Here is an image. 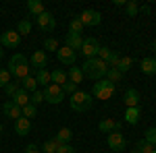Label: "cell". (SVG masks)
I'll return each instance as SVG.
<instances>
[{
    "instance_id": "28",
    "label": "cell",
    "mask_w": 156,
    "mask_h": 153,
    "mask_svg": "<svg viewBox=\"0 0 156 153\" xmlns=\"http://www.w3.org/2000/svg\"><path fill=\"white\" fill-rule=\"evenodd\" d=\"M131 66H133V58H131V56H121L119 64H117V68H119V71L123 72V75H125V72L129 71Z\"/></svg>"
},
{
    "instance_id": "14",
    "label": "cell",
    "mask_w": 156,
    "mask_h": 153,
    "mask_svg": "<svg viewBox=\"0 0 156 153\" xmlns=\"http://www.w3.org/2000/svg\"><path fill=\"white\" fill-rule=\"evenodd\" d=\"M29 130H31V120H29V118L21 116V118L15 120V132H17L19 137H27Z\"/></svg>"
},
{
    "instance_id": "45",
    "label": "cell",
    "mask_w": 156,
    "mask_h": 153,
    "mask_svg": "<svg viewBox=\"0 0 156 153\" xmlns=\"http://www.w3.org/2000/svg\"><path fill=\"white\" fill-rule=\"evenodd\" d=\"M115 4H117V6H125L127 2H125V0H115Z\"/></svg>"
},
{
    "instance_id": "38",
    "label": "cell",
    "mask_w": 156,
    "mask_h": 153,
    "mask_svg": "<svg viewBox=\"0 0 156 153\" xmlns=\"http://www.w3.org/2000/svg\"><path fill=\"white\" fill-rule=\"evenodd\" d=\"M29 101H31L34 106L42 104V101H44V91H40V89H37V91H34V93L29 95Z\"/></svg>"
},
{
    "instance_id": "9",
    "label": "cell",
    "mask_w": 156,
    "mask_h": 153,
    "mask_svg": "<svg viewBox=\"0 0 156 153\" xmlns=\"http://www.w3.org/2000/svg\"><path fill=\"white\" fill-rule=\"evenodd\" d=\"M19 44H21V35H19L15 29L4 31L2 37H0V46H4V48H17Z\"/></svg>"
},
{
    "instance_id": "25",
    "label": "cell",
    "mask_w": 156,
    "mask_h": 153,
    "mask_svg": "<svg viewBox=\"0 0 156 153\" xmlns=\"http://www.w3.org/2000/svg\"><path fill=\"white\" fill-rule=\"evenodd\" d=\"M21 89H25L27 93H34V91H37V81H36V77H25L23 81H21Z\"/></svg>"
},
{
    "instance_id": "3",
    "label": "cell",
    "mask_w": 156,
    "mask_h": 153,
    "mask_svg": "<svg viewBox=\"0 0 156 153\" xmlns=\"http://www.w3.org/2000/svg\"><path fill=\"white\" fill-rule=\"evenodd\" d=\"M69 104H71V110H73V112H87V110L92 108V104H94V97H92V93L77 91V93L71 95Z\"/></svg>"
},
{
    "instance_id": "20",
    "label": "cell",
    "mask_w": 156,
    "mask_h": 153,
    "mask_svg": "<svg viewBox=\"0 0 156 153\" xmlns=\"http://www.w3.org/2000/svg\"><path fill=\"white\" fill-rule=\"evenodd\" d=\"M140 116H142L140 106L137 108H127V112H125V122H127V124H137V122H140Z\"/></svg>"
},
{
    "instance_id": "5",
    "label": "cell",
    "mask_w": 156,
    "mask_h": 153,
    "mask_svg": "<svg viewBox=\"0 0 156 153\" xmlns=\"http://www.w3.org/2000/svg\"><path fill=\"white\" fill-rule=\"evenodd\" d=\"M65 91H62V87L58 85H54V83H50L48 87H44V101H48V104H62L65 101Z\"/></svg>"
},
{
    "instance_id": "12",
    "label": "cell",
    "mask_w": 156,
    "mask_h": 153,
    "mask_svg": "<svg viewBox=\"0 0 156 153\" xmlns=\"http://www.w3.org/2000/svg\"><path fill=\"white\" fill-rule=\"evenodd\" d=\"M108 147L112 149V151H123L125 149V145H127V141H125V137H123V132H110L108 135Z\"/></svg>"
},
{
    "instance_id": "21",
    "label": "cell",
    "mask_w": 156,
    "mask_h": 153,
    "mask_svg": "<svg viewBox=\"0 0 156 153\" xmlns=\"http://www.w3.org/2000/svg\"><path fill=\"white\" fill-rule=\"evenodd\" d=\"M50 81L54 83V85H65V83L69 81V79H67V72L62 71V68H56V71H52L50 72Z\"/></svg>"
},
{
    "instance_id": "40",
    "label": "cell",
    "mask_w": 156,
    "mask_h": 153,
    "mask_svg": "<svg viewBox=\"0 0 156 153\" xmlns=\"http://www.w3.org/2000/svg\"><path fill=\"white\" fill-rule=\"evenodd\" d=\"M62 87V91H65V95H73V93H77V85L71 81H67L65 85H60Z\"/></svg>"
},
{
    "instance_id": "43",
    "label": "cell",
    "mask_w": 156,
    "mask_h": 153,
    "mask_svg": "<svg viewBox=\"0 0 156 153\" xmlns=\"http://www.w3.org/2000/svg\"><path fill=\"white\" fill-rule=\"evenodd\" d=\"M56 153H75V149H73L71 145L65 143V145H60V147H58V151H56Z\"/></svg>"
},
{
    "instance_id": "22",
    "label": "cell",
    "mask_w": 156,
    "mask_h": 153,
    "mask_svg": "<svg viewBox=\"0 0 156 153\" xmlns=\"http://www.w3.org/2000/svg\"><path fill=\"white\" fill-rule=\"evenodd\" d=\"M67 77H69V81L75 83V85H79V83H83V72L79 66H71L69 72H67Z\"/></svg>"
},
{
    "instance_id": "33",
    "label": "cell",
    "mask_w": 156,
    "mask_h": 153,
    "mask_svg": "<svg viewBox=\"0 0 156 153\" xmlns=\"http://www.w3.org/2000/svg\"><path fill=\"white\" fill-rule=\"evenodd\" d=\"M21 114H23L25 118H29V120H31V118H34V116L37 114V106H34V104L29 101L27 106H23V108H21Z\"/></svg>"
},
{
    "instance_id": "32",
    "label": "cell",
    "mask_w": 156,
    "mask_h": 153,
    "mask_svg": "<svg viewBox=\"0 0 156 153\" xmlns=\"http://www.w3.org/2000/svg\"><path fill=\"white\" fill-rule=\"evenodd\" d=\"M56 139H58L60 143H67V145H69V141L73 139V132H71V128H60L58 132H56Z\"/></svg>"
},
{
    "instance_id": "15",
    "label": "cell",
    "mask_w": 156,
    "mask_h": 153,
    "mask_svg": "<svg viewBox=\"0 0 156 153\" xmlns=\"http://www.w3.org/2000/svg\"><path fill=\"white\" fill-rule=\"evenodd\" d=\"M2 112H4V116L11 118V120H17V118L23 116V114H21V108L17 106V104H15L12 99H11V101H6V104L2 106Z\"/></svg>"
},
{
    "instance_id": "39",
    "label": "cell",
    "mask_w": 156,
    "mask_h": 153,
    "mask_svg": "<svg viewBox=\"0 0 156 153\" xmlns=\"http://www.w3.org/2000/svg\"><path fill=\"white\" fill-rule=\"evenodd\" d=\"M144 139L150 145H156V126H152V128H148L146 130V135H144Z\"/></svg>"
},
{
    "instance_id": "42",
    "label": "cell",
    "mask_w": 156,
    "mask_h": 153,
    "mask_svg": "<svg viewBox=\"0 0 156 153\" xmlns=\"http://www.w3.org/2000/svg\"><path fill=\"white\" fill-rule=\"evenodd\" d=\"M110 52H112L110 48H106V46H100V50H98V58L106 62V60H108V56H110Z\"/></svg>"
},
{
    "instance_id": "34",
    "label": "cell",
    "mask_w": 156,
    "mask_h": 153,
    "mask_svg": "<svg viewBox=\"0 0 156 153\" xmlns=\"http://www.w3.org/2000/svg\"><path fill=\"white\" fill-rule=\"evenodd\" d=\"M69 27H71V31H69V33H75V35H81V33H83V25H81L79 19H71Z\"/></svg>"
},
{
    "instance_id": "23",
    "label": "cell",
    "mask_w": 156,
    "mask_h": 153,
    "mask_svg": "<svg viewBox=\"0 0 156 153\" xmlns=\"http://www.w3.org/2000/svg\"><path fill=\"white\" fill-rule=\"evenodd\" d=\"M12 101H15V104H17V106H19V108L27 106V104H29V93H27L25 89H19L17 93L12 95Z\"/></svg>"
},
{
    "instance_id": "27",
    "label": "cell",
    "mask_w": 156,
    "mask_h": 153,
    "mask_svg": "<svg viewBox=\"0 0 156 153\" xmlns=\"http://www.w3.org/2000/svg\"><path fill=\"white\" fill-rule=\"evenodd\" d=\"M17 33L23 37V35H29L31 33V21L29 19H23V21H19V25H17Z\"/></svg>"
},
{
    "instance_id": "4",
    "label": "cell",
    "mask_w": 156,
    "mask_h": 153,
    "mask_svg": "<svg viewBox=\"0 0 156 153\" xmlns=\"http://www.w3.org/2000/svg\"><path fill=\"white\" fill-rule=\"evenodd\" d=\"M115 89H117V85H112V83L106 81V79H100V81L94 83V89H92V97H96V99H102V101H106V99H110V97L115 95Z\"/></svg>"
},
{
    "instance_id": "7",
    "label": "cell",
    "mask_w": 156,
    "mask_h": 153,
    "mask_svg": "<svg viewBox=\"0 0 156 153\" xmlns=\"http://www.w3.org/2000/svg\"><path fill=\"white\" fill-rule=\"evenodd\" d=\"M98 50H100L98 39H94V37H85V39H83V46H81L79 52L90 60V58H98Z\"/></svg>"
},
{
    "instance_id": "48",
    "label": "cell",
    "mask_w": 156,
    "mask_h": 153,
    "mask_svg": "<svg viewBox=\"0 0 156 153\" xmlns=\"http://www.w3.org/2000/svg\"><path fill=\"white\" fill-rule=\"evenodd\" d=\"M0 132H2V124H0Z\"/></svg>"
},
{
    "instance_id": "11",
    "label": "cell",
    "mask_w": 156,
    "mask_h": 153,
    "mask_svg": "<svg viewBox=\"0 0 156 153\" xmlns=\"http://www.w3.org/2000/svg\"><path fill=\"white\" fill-rule=\"evenodd\" d=\"M56 56H58V62H60V64H67V66H71V64H75V60H77V52H73L71 48L62 46V48H58Z\"/></svg>"
},
{
    "instance_id": "24",
    "label": "cell",
    "mask_w": 156,
    "mask_h": 153,
    "mask_svg": "<svg viewBox=\"0 0 156 153\" xmlns=\"http://www.w3.org/2000/svg\"><path fill=\"white\" fill-rule=\"evenodd\" d=\"M36 81L37 85H44V87H48L50 83V71L48 68H40V71H36Z\"/></svg>"
},
{
    "instance_id": "8",
    "label": "cell",
    "mask_w": 156,
    "mask_h": 153,
    "mask_svg": "<svg viewBox=\"0 0 156 153\" xmlns=\"http://www.w3.org/2000/svg\"><path fill=\"white\" fill-rule=\"evenodd\" d=\"M36 25L42 29V31H46V33H48V31H52V29L56 27V21H54L52 12L46 11V12H42L40 17H36Z\"/></svg>"
},
{
    "instance_id": "44",
    "label": "cell",
    "mask_w": 156,
    "mask_h": 153,
    "mask_svg": "<svg viewBox=\"0 0 156 153\" xmlns=\"http://www.w3.org/2000/svg\"><path fill=\"white\" fill-rule=\"evenodd\" d=\"M25 153H40V147H37L36 143H29V145L25 147Z\"/></svg>"
},
{
    "instance_id": "37",
    "label": "cell",
    "mask_w": 156,
    "mask_h": 153,
    "mask_svg": "<svg viewBox=\"0 0 156 153\" xmlns=\"http://www.w3.org/2000/svg\"><path fill=\"white\" fill-rule=\"evenodd\" d=\"M11 83V72L9 68H0V87H6Z\"/></svg>"
},
{
    "instance_id": "35",
    "label": "cell",
    "mask_w": 156,
    "mask_h": 153,
    "mask_svg": "<svg viewBox=\"0 0 156 153\" xmlns=\"http://www.w3.org/2000/svg\"><path fill=\"white\" fill-rule=\"evenodd\" d=\"M119 60H121V54L112 50V52H110V56H108V60H106V66H108V68H117Z\"/></svg>"
},
{
    "instance_id": "16",
    "label": "cell",
    "mask_w": 156,
    "mask_h": 153,
    "mask_svg": "<svg viewBox=\"0 0 156 153\" xmlns=\"http://www.w3.org/2000/svg\"><path fill=\"white\" fill-rule=\"evenodd\" d=\"M65 46L71 48L73 52H79L81 46H83V37L75 35V33H67V35H65Z\"/></svg>"
},
{
    "instance_id": "30",
    "label": "cell",
    "mask_w": 156,
    "mask_h": 153,
    "mask_svg": "<svg viewBox=\"0 0 156 153\" xmlns=\"http://www.w3.org/2000/svg\"><path fill=\"white\" fill-rule=\"evenodd\" d=\"M135 151H137V153H152V151H154V145H150L146 139H142V141L135 143Z\"/></svg>"
},
{
    "instance_id": "19",
    "label": "cell",
    "mask_w": 156,
    "mask_h": 153,
    "mask_svg": "<svg viewBox=\"0 0 156 153\" xmlns=\"http://www.w3.org/2000/svg\"><path fill=\"white\" fill-rule=\"evenodd\" d=\"M27 11L31 12L34 17H40L42 12H46V8H44V2L42 0H29L27 2Z\"/></svg>"
},
{
    "instance_id": "36",
    "label": "cell",
    "mask_w": 156,
    "mask_h": 153,
    "mask_svg": "<svg viewBox=\"0 0 156 153\" xmlns=\"http://www.w3.org/2000/svg\"><path fill=\"white\" fill-rule=\"evenodd\" d=\"M50 50V52H58V42L54 39V37H48L46 42H44V52Z\"/></svg>"
},
{
    "instance_id": "50",
    "label": "cell",
    "mask_w": 156,
    "mask_h": 153,
    "mask_svg": "<svg viewBox=\"0 0 156 153\" xmlns=\"http://www.w3.org/2000/svg\"><path fill=\"white\" fill-rule=\"evenodd\" d=\"M152 153H156V149H154V151H152Z\"/></svg>"
},
{
    "instance_id": "1",
    "label": "cell",
    "mask_w": 156,
    "mask_h": 153,
    "mask_svg": "<svg viewBox=\"0 0 156 153\" xmlns=\"http://www.w3.org/2000/svg\"><path fill=\"white\" fill-rule=\"evenodd\" d=\"M81 72H83V77H87V79H92V81H100V79H104L108 72V66L104 60L100 58H90L83 62V68H81Z\"/></svg>"
},
{
    "instance_id": "29",
    "label": "cell",
    "mask_w": 156,
    "mask_h": 153,
    "mask_svg": "<svg viewBox=\"0 0 156 153\" xmlns=\"http://www.w3.org/2000/svg\"><path fill=\"white\" fill-rule=\"evenodd\" d=\"M106 81H110L112 85H117V83L123 79V72L119 71V68H108V72H106V77H104Z\"/></svg>"
},
{
    "instance_id": "26",
    "label": "cell",
    "mask_w": 156,
    "mask_h": 153,
    "mask_svg": "<svg viewBox=\"0 0 156 153\" xmlns=\"http://www.w3.org/2000/svg\"><path fill=\"white\" fill-rule=\"evenodd\" d=\"M60 145H65V143H60L58 139L54 137V139H48V141L44 143V147H42V149H44L46 153H56V151H58V147H60Z\"/></svg>"
},
{
    "instance_id": "47",
    "label": "cell",
    "mask_w": 156,
    "mask_h": 153,
    "mask_svg": "<svg viewBox=\"0 0 156 153\" xmlns=\"http://www.w3.org/2000/svg\"><path fill=\"white\" fill-rule=\"evenodd\" d=\"M0 58H2V50H0Z\"/></svg>"
},
{
    "instance_id": "13",
    "label": "cell",
    "mask_w": 156,
    "mask_h": 153,
    "mask_svg": "<svg viewBox=\"0 0 156 153\" xmlns=\"http://www.w3.org/2000/svg\"><path fill=\"white\" fill-rule=\"evenodd\" d=\"M121 126H123V122L119 120H112V118H104V120H100V124H98V130L100 132H119Z\"/></svg>"
},
{
    "instance_id": "6",
    "label": "cell",
    "mask_w": 156,
    "mask_h": 153,
    "mask_svg": "<svg viewBox=\"0 0 156 153\" xmlns=\"http://www.w3.org/2000/svg\"><path fill=\"white\" fill-rule=\"evenodd\" d=\"M77 19L81 21L83 27H96V25H100V21H102V15L98 11H94V8H87V11H83Z\"/></svg>"
},
{
    "instance_id": "41",
    "label": "cell",
    "mask_w": 156,
    "mask_h": 153,
    "mask_svg": "<svg viewBox=\"0 0 156 153\" xmlns=\"http://www.w3.org/2000/svg\"><path fill=\"white\" fill-rule=\"evenodd\" d=\"M19 89H21V85H19V83H9V85L4 87V93H6V95H11V97H12V95L17 93Z\"/></svg>"
},
{
    "instance_id": "17",
    "label": "cell",
    "mask_w": 156,
    "mask_h": 153,
    "mask_svg": "<svg viewBox=\"0 0 156 153\" xmlns=\"http://www.w3.org/2000/svg\"><path fill=\"white\" fill-rule=\"evenodd\" d=\"M123 101L127 104V108H137L140 106V91L137 89H127L123 95Z\"/></svg>"
},
{
    "instance_id": "49",
    "label": "cell",
    "mask_w": 156,
    "mask_h": 153,
    "mask_svg": "<svg viewBox=\"0 0 156 153\" xmlns=\"http://www.w3.org/2000/svg\"><path fill=\"white\" fill-rule=\"evenodd\" d=\"M131 153H137V151H135V149H133V151H131Z\"/></svg>"
},
{
    "instance_id": "18",
    "label": "cell",
    "mask_w": 156,
    "mask_h": 153,
    "mask_svg": "<svg viewBox=\"0 0 156 153\" xmlns=\"http://www.w3.org/2000/svg\"><path fill=\"white\" fill-rule=\"evenodd\" d=\"M140 68L144 75H156V58H144L140 62Z\"/></svg>"
},
{
    "instance_id": "46",
    "label": "cell",
    "mask_w": 156,
    "mask_h": 153,
    "mask_svg": "<svg viewBox=\"0 0 156 153\" xmlns=\"http://www.w3.org/2000/svg\"><path fill=\"white\" fill-rule=\"evenodd\" d=\"M152 50H156V37H154V44H152Z\"/></svg>"
},
{
    "instance_id": "10",
    "label": "cell",
    "mask_w": 156,
    "mask_h": 153,
    "mask_svg": "<svg viewBox=\"0 0 156 153\" xmlns=\"http://www.w3.org/2000/svg\"><path fill=\"white\" fill-rule=\"evenodd\" d=\"M29 66H34L36 71L46 68V66H48V54H46L44 50H36V52L31 54V58H29Z\"/></svg>"
},
{
    "instance_id": "31",
    "label": "cell",
    "mask_w": 156,
    "mask_h": 153,
    "mask_svg": "<svg viewBox=\"0 0 156 153\" xmlns=\"http://www.w3.org/2000/svg\"><path fill=\"white\" fill-rule=\"evenodd\" d=\"M125 12H127V17H137V12H140V4H137L135 0H129V2L125 4Z\"/></svg>"
},
{
    "instance_id": "2",
    "label": "cell",
    "mask_w": 156,
    "mask_h": 153,
    "mask_svg": "<svg viewBox=\"0 0 156 153\" xmlns=\"http://www.w3.org/2000/svg\"><path fill=\"white\" fill-rule=\"evenodd\" d=\"M29 60L25 58L23 54H15L11 60H9V72L11 77H15L17 81H23L25 77H29Z\"/></svg>"
}]
</instances>
